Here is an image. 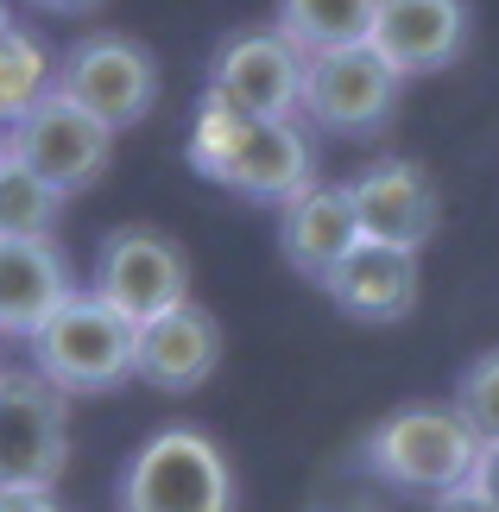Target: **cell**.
I'll use <instances>...</instances> for the list:
<instances>
[{
  "label": "cell",
  "instance_id": "6da1fadb",
  "mask_svg": "<svg viewBox=\"0 0 499 512\" xmlns=\"http://www.w3.org/2000/svg\"><path fill=\"white\" fill-rule=\"evenodd\" d=\"M190 165L253 203H278L304 196L316 184V152L297 121H259V114H234L222 102H196L190 121Z\"/></svg>",
  "mask_w": 499,
  "mask_h": 512
},
{
  "label": "cell",
  "instance_id": "7a4b0ae2",
  "mask_svg": "<svg viewBox=\"0 0 499 512\" xmlns=\"http://www.w3.org/2000/svg\"><path fill=\"white\" fill-rule=\"evenodd\" d=\"M474 462H481V437L468 430V418L455 405H398L361 443V468L379 487L430 494V500L468 487Z\"/></svg>",
  "mask_w": 499,
  "mask_h": 512
},
{
  "label": "cell",
  "instance_id": "3957f363",
  "mask_svg": "<svg viewBox=\"0 0 499 512\" xmlns=\"http://www.w3.org/2000/svg\"><path fill=\"white\" fill-rule=\"evenodd\" d=\"M114 506L121 512H234L241 481H234L228 449L203 424H165L121 468Z\"/></svg>",
  "mask_w": 499,
  "mask_h": 512
},
{
  "label": "cell",
  "instance_id": "277c9868",
  "mask_svg": "<svg viewBox=\"0 0 499 512\" xmlns=\"http://www.w3.org/2000/svg\"><path fill=\"white\" fill-rule=\"evenodd\" d=\"M26 348H32L38 380H51L64 399H83V392H114V386L133 380L139 329L114 304L95 298V291H70L26 336Z\"/></svg>",
  "mask_w": 499,
  "mask_h": 512
},
{
  "label": "cell",
  "instance_id": "5b68a950",
  "mask_svg": "<svg viewBox=\"0 0 499 512\" xmlns=\"http://www.w3.org/2000/svg\"><path fill=\"white\" fill-rule=\"evenodd\" d=\"M70 468V399L32 367H0V494H51Z\"/></svg>",
  "mask_w": 499,
  "mask_h": 512
},
{
  "label": "cell",
  "instance_id": "8992f818",
  "mask_svg": "<svg viewBox=\"0 0 499 512\" xmlns=\"http://www.w3.org/2000/svg\"><path fill=\"white\" fill-rule=\"evenodd\" d=\"M51 89L64 95V102H76L83 114H95L108 133H127L158 108V64L127 32H89L57 57Z\"/></svg>",
  "mask_w": 499,
  "mask_h": 512
},
{
  "label": "cell",
  "instance_id": "52a82bcc",
  "mask_svg": "<svg viewBox=\"0 0 499 512\" xmlns=\"http://www.w3.org/2000/svg\"><path fill=\"white\" fill-rule=\"evenodd\" d=\"M89 291L139 329V323L165 317L177 304H190V253L165 228L127 222L95 247V285Z\"/></svg>",
  "mask_w": 499,
  "mask_h": 512
},
{
  "label": "cell",
  "instance_id": "ba28073f",
  "mask_svg": "<svg viewBox=\"0 0 499 512\" xmlns=\"http://www.w3.org/2000/svg\"><path fill=\"white\" fill-rule=\"evenodd\" d=\"M398 76L373 45H348V51H323L304 57V121L342 140H373L392 127L398 114Z\"/></svg>",
  "mask_w": 499,
  "mask_h": 512
},
{
  "label": "cell",
  "instance_id": "9c48e42d",
  "mask_svg": "<svg viewBox=\"0 0 499 512\" xmlns=\"http://www.w3.org/2000/svg\"><path fill=\"white\" fill-rule=\"evenodd\" d=\"M203 95L234 114H259V121H297L304 114V57L278 38V26L228 32L209 57Z\"/></svg>",
  "mask_w": 499,
  "mask_h": 512
},
{
  "label": "cell",
  "instance_id": "30bf717a",
  "mask_svg": "<svg viewBox=\"0 0 499 512\" xmlns=\"http://www.w3.org/2000/svg\"><path fill=\"white\" fill-rule=\"evenodd\" d=\"M7 152L26 171H38L45 184L64 196H83L89 184H102V171L114 159V133L95 121V114H83L76 102H64V95H45L19 127H7Z\"/></svg>",
  "mask_w": 499,
  "mask_h": 512
},
{
  "label": "cell",
  "instance_id": "8fae6325",
  "mask_svg": "<svg viewBox=\"0 0 499 512\" xmlns=\"http://www.w3.org/2000/svg\"><path fill=\"white\" fill-rule=\"evenodd\" d=\"M348 203H354L361 241L405 247V253H417L436 234V222H443V190H436V177L417 159H373L348 184Z\"/></svg>",
  "mask_w": 499,
  "mask_h": 512
},
{
  "label": "cell",
  "instance_id": "7c38bea8",
  "mask_svg": "<svg viewBox=\"0 0 499 512\" xmlns=\"http://www.w3.org/2000/svg\"><path fill=\"white\" fill-rule=\"evenodd\" d=\"M468 32H474L468 0H379L367 45L398 76H430L468 51Z\"/></svg>",
  "mask_w": 499,
  "mask_h": 512
},
{
  "label": "cell",
  "instance_id": "4fadbf2b",
  "mask_svg": "<svg viewBox=\"0 0 499 512\" xmlns=\"http://www.w3.org/2000/svg\"><path fill=\"white\" fill-rule=\"evenodd\" d=\"M215 367H222V323L196 298L165 310V317H152V323H139L133 380H146L158 392H196Z\"/></svg>",
  "mask_w": 499,
  "mask_h": 512
},
{
  "label": "cell",
  "instance_id": "5bb4252c",
  "mask_svg": "<svg viewBox=\"0 0 499 512\" xmlns=\"http://www.w3.org/2000/svg\"><path fill=\"white\" fill-rule=\"evenodd\" d=\"M354 247H361V228H354L348 184H310L304 196H291V203L278 209V253H285V266L304 272L310 285H323Z\"/></svg>",
  "mask_w": 499,
  "mask_h": 512
},
{
  "label": "cell",
  "instance_id": "9a60e30c",
  "mask_svg": "<svg viewBox=\"0 0 499 512\" xmlns=\"http://www.w3.org/2000/svg\"><path fill=\"white\" fill-rule=\"evenodd\" d=\"M329 304L354 323H398L417 310V253L361 241L342 266L323 279Z\"/></svg>",
  "mask_w": 499,
  "mask_h": 512
},
{
  "label": "cell",
  "instance_id": "2e32d148",
  "mask_svg": "<svg viewBox=\"0 0 499 512\" xmlns=\"http://www.w3.org/2000/svg\"><path fill=\"white\" fill-rule=\"evenodd\" d=\"M70 291V260L57 241H0V336H32Z\"/></svg>",
  "mask_w": 499,
  "mask_h": 512
},
{
  "label": "cell",
  "instance_id": "e0dca14e",
  "mask_svg": "<svg viewBox=\"0 0 499 512\" xmlns=\"http://www.w3.org/2000/svg\"><path fill=\"white\" fill-rule=\"evenodd\" d=\"M373 7L379 0H278L272 26H278V38H285L297 57H323V51L367 45Z\"/></svg>",
  "mask_w": 499,
  "mask_h": 512
},
{
  "label": "cell",
  "instance_id": "ac0fdd59",
  "mask_svg": "<svg viewBox=\"0 0 499 512\" xmlns=\"http://www.w3.org/2000/svg\"><path fill=\"white\" fill-rule=\"evenodd\" d=\"M57 215H64V196L7 152L0 159V241H51Z\"/></svg>",
  "mask_w": 499,
  "mask_h": 512
},
{
  "label": "cell",
  "instance_id": "d6986e66",
  "mask_svg": "<svg viewBox=\"0 0 499 512\" xmlns=\"http://www.w3.org/2000/svg\"><path fill=\"white\" fill-rule=\"evenodd\" d=\"M51 83H57V64H51V51L38 45L32 32L0 38V133L26 121V114L51 95Z\"/></svg>",
  "mask_w": 499,
  "mask_h": 512
},
{
  "label": "cell",
  "instance_id": "ffe728a7",
  "mask_svg": "<svg viewBox=\"0 0 499 512\" xmlns=\"http://www.w3.org/2000/svg\"><path fill=\"white\" fill-rule=\"evenodd\" d=\"M455 411L468 418V430L481 443H499V348L474 354L462 367V380H455Z\"/></svg>",
  "mask_w": 499,
  "mask_h": 512
},
{
  "label": "cell",
  "instance_id": "44dd1931",
  "mask_svg": "<svg viewBox=\"0 0 499 512\" xmlns=\"http://www.w3.org/2000/svg\"><path fill=\"white\" fill-rule=\"evenodd\" d=\"M468 487H474L481 500H493V506H499V443H481V462H474Z\"/></svg>",
  "mask_w": 499,
  "mask_h": 512
},
{
  "label": "cell",
  "instance_id": "7402d4cb",
  "mask_svg": "<svg viewBox=\"0 0 499 512\" xmlns=\"http://www.w3.org/2000/svg\"><path fill=\"white\" fill-rule=\"evenodd\" d=\"M436 512H499V506H493V500H481L474 487H455V494L436 500Z\"/></svg>",
  "mask_w": 499,
  "mask_h": 512
},
{
  "label": "cell",
  "instance_id": "603a6c76",
  "mask_svg": "<svg viewBox=\"0 0 499 512\" xmlns=\"http://www.w3.org/2000/svg\"><path fill=\"white\" fill-rule=\"evenodd\" d=\"M0 512H64L51 494H0Z\"/></svg>",
  "mask_w": 499,
  "mask_h": 512
},
{
  "label": "cell",
  "instance_id": "cb8c5ba5",
  "mask_svg": "<svg viewBox=\"0 0 499 512\" xmlns=\"http://www.w3.org/2000/svg\"><path fill=\"white\" fill-rule=\"evenodd\" d=\"M38 13H57V19H76V13H95L102 0H32Z\"/></svg>",
  "mask_w": 499,
  "mask_h": 512
},
{
  "label": "cell",
  "instance_id": "d4e9b609",
  "mask_svg": "<svg viewBox=\"0 0 499 512\" xmlns=\"http://www.w3.org/2000/svg\"><path fill=\"white\" fill-rule=\"evenodd\" d=\"M7 32H19V26H13V7L0 0V38H7Z\"/></svg>",
  "mask_w": 499,
  "mask_h": 512
},
{
  "label": "cell",
  "instance_id": "484cf974",
  "mask_svg": "<svg viewBox=\"0 0 499 512\" xmlns=\"http://www.w3.org/2000/svg\"><path fill=\"white\" fill-rule=\"evenodd\" d=\"M0 159H7V133H0Z\"/></svg>",
  "mask_w": 499,
  "mask_h": 512
}]
</instances>
